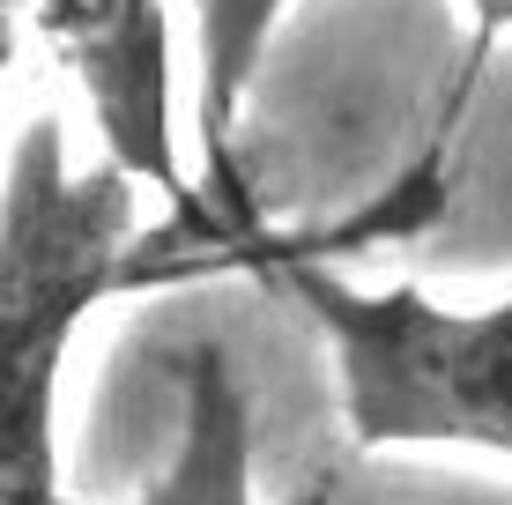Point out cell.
<instances>
[{"instance_id":"6da1fadb","label":"cell","mask_w":512,"mask_h":505,"mask_svg":"<svg viewBox=\"0 0 512 505\" xmlns=\"http://www.w3.org/2000/svg\"><path fill=\"white\" fill-rule=\"evenodd\" d=\"M141 186L119 164H67L38 112L0 171V505L60 498V387L82 320L134 275Z\"/></svg>"},{"instance_id":"7a4b0ae2","label":"cell","mask_w":512,"mask_h":505,"mask_svg":"<svg viewBox=\"0 0 512 505\" xmlns=\"http://www.w3.org/2000/svg\"><path fill=\"white\" fill-rule=\"evenodd\" d=\"M268 268L320 320L357 446H475L512 461V298L438 305L416 283L364 290L282 253Z\"/></svg>"},{"instance_id":"3957f363","label":"cell","mask_w":512,"mask_h":505,"mask_svg":"<svg viewBox=\"0 0 512 505\" xmlns=\"http://www.w3.org/2000/svg\"><path fill=\"white\" fill-rule=\"evenodd\" d=\"M15 15L38 30L52 67L75 82L104 164H119L134 186L179 208H201V194H186L179 156V67H171L164 0H15Z\"/></svg>"},{"instance_id":"277c9868","label":"cell","mask_w":512,"mask_h":505,"mask_svg":"<svg viewBox=\"0 0 512 505\" xmlns=\"http://www.w3.org/2000/svg\"><path fill=\"white\" fill-rule=\"evenodd\" d=\"M290 0H193V142H201V216L231 246H260L245 208L238 127Z\"/></svg>"},{"instance_id":"5b68a950","label":"cell","mask_w":512,"mask_h":505,"mask_svg":"<svg viewBox=\"0 0 512 505\" xmlns=\"http://www.w3.org/2000/svg\"><path fill=\"white\" fill-rule=\"evenodd\" d=\"M82 505V498H52ZM127 505H260L253 491V394L238 364L208 342L186 357V394H179V446Z\"/></svg>"},{"instance_id":"8992f818","label":"cell","mask_w":512,"mask_h":505,"mask_svg":"<svg viewBox=\"0 0 512 505\" xmlns=\"http://www.w3.org/2000/svg\"><path fill=\"white\" fill-rule=\"evenodd\" d=\"M475 8V38H505L512 30V0H468Z\"/></svg>"},{"instance_id":"52a82bcc","label":"cell","mask_w":512,"mask_h":505,"mask_svg":"<svg viewBox=\"0 0 512 505\" xmlns=\"http://www.w3.org/2000/svg\"><path fill=\"white\" fill-rule=\"evenodd\" d=\"M15 30H23V15H15V0H0V75L15 67Z\"/></svg>"}]
</instances>
